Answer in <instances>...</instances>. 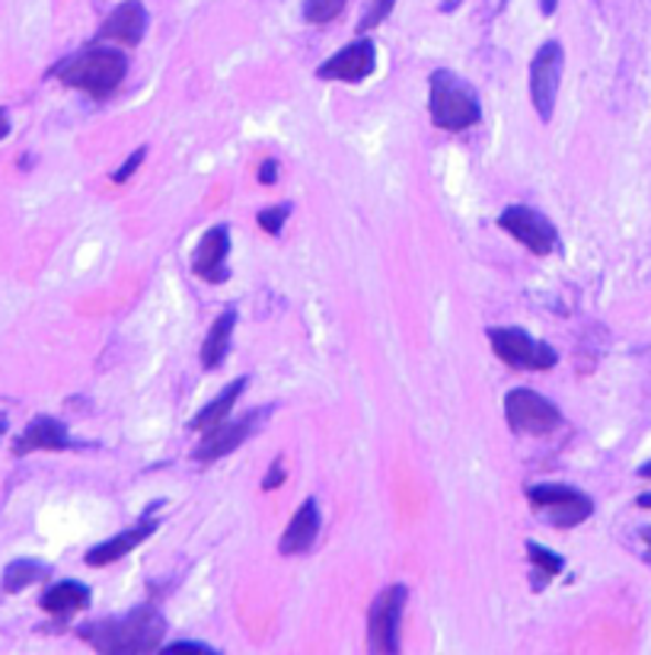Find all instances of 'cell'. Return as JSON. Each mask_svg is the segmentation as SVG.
Listing matches in <instances>:
<instances>
[{
    "label": "cell",
    "mask_w": 651,
    "mask_h": 655,
    "mask_svg": "<svg viewBox=\"0 0 651 655\" xmlns=\"http://www.w3.org/2000/svg\"><path fill=\"white\" fill-rule=\"evenodd\" d=\"M163 630H167V624H163L160 611L145 604V608H138L125 617L87 624L81 630V636L99 653H153L163 640Z\"/></svg>",
    "instance_id": "6da1fadb"
},
{
    "label": "cell",
    "mask_w": 651,
    "mask_h": 655,
    "mask_svg": "<svg viewBox=\"0 0 651 655\" xmlns=\"http://www.w3.org/2000/svg\"><path fill=\"white\" fill-rule=\"evenodd\" d=\"M125 71L128 61L119 49H87L74 59L61 61L55 77L64 87L87 89L89 96H109L125 81Z\"/></svg>",
    "instance_id": "7a4b0ae2"
},
{
    "label": "cell",
    "mask_w": 651,
    "mask_h": 655,
    "mask_svg": "<svg viewBox=\"0 0 651 655\" xmlns=\"http://www.w3.org/2000/svg\"><path fill=\"white\" fill-rule=\"evenodd\" d=\"M428 109H431V122L445 131H467L482 116V106H479L473 89L460 77H453L450 71L431 74Z\"/></svg>",
    "instance_id": "3957f363"
},
{
    "label": "cell",
    "mask_w": 651,
    "mask_h": 655,
    "mask_svg": "<svg viewBox=\"0 0 651 655\" xmlns=\"http://www.w3.org/2000/svg\"><path fill=\"white\" fill-rule=\"evenodd\" d=\"M527 499L536 511H543L556 528H575L581 521H588L594 515L591 496H585L581 489L575 486H565V483H536L527 486Z\"/></svg>",
    "instance_id": "277c9868"
},
{
    "label": "cell",
    "mask_w": 651,
    "mask_h": 655,
    "mask_svg": "<svg viewBox=\"0 0 651 655\" xmlns=\"http://www.w3.org/2000/svg\"><path fill=\"white\" fill-rule=\"evenodd\" d=\"M504 416L517 435H549L563 425L559 406L531 388H517L504 397Z\"/></svg>",
    "instance_id": "5b68a950"
},
{
    "label": "cell",
    "mask_w": 651,
    "mask_h": 655,
    "mask_svg": "<svg viewBox=\"0 0 651 655\" xmlns=\"http://www.w3.org/2000/svg\"><path fill=\"white\" fill-rule=\"evenodd\" d=\"M406 598H409L406 585H389L374 598L371 614H367V646H371V653L393 655L399 649V621H403Z\"/></svg>",
    "instance_id": "8992f818"
},
{
    "label": "cell",
    "mask_w": 651,
    "mask_h": 655,
    "mask_svg": "<svg viewBox=\"0 0 651 655\" xmlns=\"http://www.w3.org/2000/svg\"><path fill=\"white\" fill-rule=\"evenodd\" d=\"M489 342H492L495 356L502 358L504 365H511V368L546 371V368H553V365L559 361V356H556V349H553V346H546V342L533 339L531 332H524V329H514V327L489 329Z\"/></svg>",
    "instance_id": "52a82bcc"
},
{
    "label": "cell",
    "mask_w": 651,
    "mask_h": 655,
    "mask_svg": "<svg viewBox=\"0 0 651 655\" xmlns=\"http://www.w3.org/2000/svg\"><path fill=\"white\" fill-rule=\"evenodd\" d=\"M563 64L565 52L556 39L553 42H543L540 52L531 61V99L543 122L553 119L556 93H559V84H563Z\"/></svg>",
    "instance_id": "ba28073f"
},
{
    "label": "cell",
    "mask_w": 651,
    "mask_h": 655,
    "mask_svg": "<svg viewBox=\"0 0 651 655\" xmlns=\"http://www.w3.org/2000/svg\"><path fill=\"white\" fill-rule=\"evenodd\" d=\"M499 224H502V231H508L517 243H524L536 256H546L559 246V231L553 228V221L536 209H527V205L504 209Z\"/></svg>",
    "instance_id": "9c48e42d"
},
{
    "label": "cell",
    "mask_w": 651,
    "mask_h": 655,
    "mask_svg": "<svg viewBox=\"0 0 651 655\" xmlns=\"http://www.w3.org/2000/svg\"><path fill=\"white\" fill-rule=\"evenodd\" d=\"M266 416L268 410H256V413H246V416L234 419V422L224 419V422L211 425L205 432V439H202L199 447L192 451V457H195L199 464H211V461H217V457L237 451V447L259 429V422H266Z\"/></svg>",
    "instance_id": "30bf717a"
},
{
    "label": "cell",
    "mask_w": 651,
    "mask_h": 655,
    "mask_svg": "<svg viewBox=\"0 0 651 655\" xmlns=\"http://www.w3.org/2000/svg\"><path fill=\"white\" fill-rule=\"evenodd\" d=\"M377 67V45L371 39H357L352 45H345L342 52H335L332 59L320 64L317 77L320 81H345V84H361L364 77H371Z\"/></svg>",
    "instance_id": "8fae6325"
},
{
    "label": "cell",
    "mask_w": 651,
    "mask_h": 655,
    "mask_svg": "<svg viewBox=\"0 0 651 655\" xmlns=\"http://www.w3.org/2000/svg\"><path fill=\"white\" fill-rule=\"evenodd\" d=\"M227 253H231V231L224 224H217V228L205 231V237L199 240V250L192 256V272L199 278L211 282V285L224 282L227 278V266H224Z\"/></svg>",
    "instance_id": "7c38bea8"
},
{
    "label": "cell",
    "mask_w": 651,
    "mask_h": 655,
    "mask_svg": "<svg viewBox=\"0 0 651 655\" xmlns=\"http://www.w3.org/2000/svg\"><path fill=\"white\" fill-rule=\"evenodd\" d=\"M145 30H148L145 3L141 0H125L106 17L99 39H113V42H121V45H138L145 39Z\"/></svg>",
    "instance_id": "4fadbf2b"
},
{
    "label": "cell",
    "mask_w": 651,
    "mask_h": 655,
    "mask_svg": "<svg viewBox=\"0 0 651 655\" xmlns=\"http://www.w3.org/2000/svg\"><path fill=\"white\" fill-rule=\"evenodd\" d=\"M153 531H157V518H148V515H145V521H141V525L125 528L121 535L109 537L106 543L93 547V550L87 553V567H109V563H116V560H121V557H128L138 543H145Z\"/></svg>",
    "instance_id": "5bb4252c"
},
{
    "label": "cell",
    "mask_w": 651,
    "mask_h": 655,
    "mask_svg": "<svg viewBox=\"0 0 651 655\" xmlns=\"http://www.w3.org/2000/svg\"><path fill=\"white\" fill-rule=\"evenodd\" d=\"M320 506H317V499H307L303 506L297 508V515L291 518V525H288V531L281 537V543H278V550L285 553V557H295V553H307L313 543H317V537H320Z\"/></svg>",
    "instance_id": "9a60e30c"
},
{
    "label": "cell",
    "mask_w": 651,
    "mask_h": 655,
    "mask_svg": "<svg viewBox=\"0 0 651 655\" xmlns=\"http://www.w3.org/2000/svg\"><path fill=\"white\" fill-rule=\"evenodd\" d=\"M67 445H71V435H67V429L61 425L58 419L39 416L32 419L30 425H26V432L17 439L13 451L17 454H30V451H61V447Z\"/></svg>",
    "instance_id": "2e32d148"
},
{
    "label": "cell",
    "mask_w": 651,
    "mask_h": 655,
    "mask_svg": "<svg viewBox=\"0 0 651 655\" xmlns=\"http://www.w3.org/2000/svg\"><path fill=\"white\" fill-rule=\"evenodd\" d=\"M89 604V589L87 585H81V582H58V585H52L45 595H42V608L49 611V614H58V617H67V614H74V611H84Z\"/></svg>",
    "instance_id": "e0dca14e"
},
{
    "label": "cell",
    "mask_w": 651,
    "mask_h": 655,
    "mask_svg": "<svg viewBox=\"0 0 651 655\" xmlns=\"http://www.w3.org/2000/svg\"><path fill=\"white\" fill-rule=\"evenodd\" d=\"M234 327H237V310H227V314H221V317L211 324V332H207L205 346H202V365H205L207 371L217 368V365L227 358Z\"/></svg>",
    "instance_id": "ac0fdd59"
},
{
    "label": "cell",
    "mask_w": 651,
    "mask_h": 655,
    "mask_svg": "<svg viewBox=\"0 0 651 655\" xmlns=\"http://www.w3.org/2000/svg\"><path fill=\"white\" fill-rule=\"evenodd\" d=\"M246 384H249L246 378H237L234 384H227V388L221 390V393H217V397H214V400L207 403V406L202 410V413H199V416L192 419V429H195V432H207L211 425L224 422V419H227V413H231V410L237 406L239 393L246 390Z\"/></svg>",
    "instance_id": "d6986e66"
},
{
    "label": "cell",
    "mask_w": 651,
    "mask_h": 655,
    "mask_svg": "<svg viewBox=\"0 0 651 655\" xmlns=\"http://www.w3.org/2000/svg\"><path fill=\"white\" fill-rule=\"evenodd\" d=\"M45 575H49V567H42L35 560H17V563H10V567L3 569V592L7 595H17V592L30 589L32 582H39Z\"/></svg>",
    "instance_id": "ffe728a7"
},
{
    "label": "cell",
    "mask_w": 651,
    "mask_h": 655,
    "mask_svg": "<svg viewBox=\"0 0 651 655\" xmlns=\"http://www.w3.org/2000/svg\"><path fill=\"white\" fill-rule=\"evenodd\" d=\"M527 557H531V563L536 567V579H540V585H543V582H549V579H556V575L563 572V560H559L553 550L540 547V543H527Z\"/></svg>",
    "instance_id": "44dd1931"
},
{
    "label": "cell",
    "mask_w": 651,
    "mask_h": 655,
    "mask_svg": "<svg viewBox=\"0 0 651 655\" xmlns=\"http://www.w3.org/2000/svg\"><path fill=\"white\" fill-rule=\"evenodd\" d=\"M345 3L349 0H307L303 17H307V23H332L345 10Z\"/></svg>",
    "instance_id": "7402d4cb"
},
{
    "label": "cell",
    "mask_w": 651,
    "mask_h": 655,
    "mask_svg": "<svg viewBox=\"0 0 651 655\" xmlns=\"http://www.w3.org/2000/svg\"><path fill=\"white\" fill-rule=\"evenodd\" d=\"M393 7H396V0H371L367 3V10H364V20L357 23L361 30H374V27H381L386 17L393 13Z\"/></svg>",
    "instance_id": "603a6c76"
},
{
    "label": "cell",
    "mask_w": 651,
    "mask_h": 655,
    "mask_svg": "<svg viewBox=\"0 0 651 655\" xmlns=\"http://www.w3.org/2000/svg\"><path fill=\"white\" fill-rule=\"evenodd\" d=\"M288 214H291V205H275V209L259 211V228H263L266 234H281Z\"/></svg>",
    "instance_id": "cb8c5ba5"
},
{
    "label": "cell",
    "mask_w": 651,
    "mask_h": 655,
    "mask_svg": "<svg viewBox=\"0 0 651 655\" xmlns=\"http://www.w3.org/2000/svg\"><path fill=\"white\" fill-rule=\"evenodd\" d=\"M145 157H148V148H138V150H135V154H131V157H128V160L121 163L119 173H116V177H113V179H116V182H125V179L135 177V170H138L141 163H145Z\"/></svg>",
    "instance_id": "d4e9b609"
},
{
    "label": "cell",
    "mask_w": 651,
    "mask_h": 655,
    "mask_svg": "<svg viewBox=\"0 0 651 655\" xmlns=\"http://www.w3.org/2000/svg\"><path fill=\"white\" fill-rule=\"evenodd\" d=\"M170 653H214L205 643H173Z\"/></svg>",
    "instance_id": "484cf974"
},
{
    "label": "cell",
    "mask_w": 651,
    "mask_h": 655,
    "mask_svg": "<svg viewBox=\"0 0 651 655\" xmlns=\"http://www.w3.org/2000/svg\"><path fill=\"white\" fill-rule=\"evenodd\" d=\"M285 483V471H281V464H275L271 471H268V479L263 483V489H275V486H281Z\"/></svg>",
    "instance_id": "4316f807"
},
{
    "label": "cell",
    "mask_w": 651,
    "mask_h": 655,
    "mask_svg": "<svg viewBox=\"0 0 651 655\" xmlns=\"http://www.w3.org/2000/svg\"><path fill=\"white\" fill-rule=\"evenodd\" d=\"M275 179H278V163H275V160H266V163H263V173H259V182L268 186V182H275Z\"/></svg>",
    "instance_id": "83f0119b"
},
{
    "label": "cell",
    "mask_w": 651,
    "mask_h": 655,
    "mask_svg": "<svg viewBox=\"0 0 651 655\" xmlns=\"http://www.w3.org/2000/svg\"><path fill=\"white\" fill-rule=\"evenodd\" d=\"M7 135H10V119H7V113L0 109V141H3Z\"/></svg>",
    "instance_id": "f1b7e54d"
},
{
    "label": "cell",
    "mask_w": 651,
    "mask_h": 655,
    "mask_svg": "<svg viewBox=\"0 0 651 655\" xmlns=\"http://www.w3.org/2000/svg\"><path fill=\"white\" fill-rule=\"evenodd\" d=\"M636 506H639V508H651V493H642V496L636 499Z\"/></svg>",
    "instance_id": "f546056e"
},
{
    "label": "cell",
    "mask_w": 651,
    "mask_h": 655,
    "mask_svg": "<svg viewBox=\"0 0 651 655\" xmlns=\"http://www.w3.org/2000/svg\"><path fill=\"white\" fill-rule=\"evenodd\" d=\"M642 540H645V547H649V567H651V525L649 528H642Z\"/></svg>",
    "instance_id": "4dcf8cb0"
},
{
    "label": "cell",
    "mask_w": 651,
    "mask_h": 655,
    "mask_svg": "<svg viewBox=\"0 0 651 655\" xmlns=\"http://www.w3.org/2000/svg\"><path fill=\"white\" fill-rule=\"evenodd\" d=\"M639 477L651 479V461H649V464H642V467H639Z\"/></svg>",
    "instance_id": "1f68e13d"
},
{
    "label": "cell",
    "mask_w": 651,
    "mask_h": 655,
    "mask_svg": "<svg viewBox=\"0 0 651 655\" xmlns=\"http://www.w3.org/2000/svg\"><path fill=\"white\" fill-rule=\"evenodd\" d=\"M556 10V0H543V13H553Z\"/></svg>",
    "instance_id": "d6a6232c"
}]
</instances>
